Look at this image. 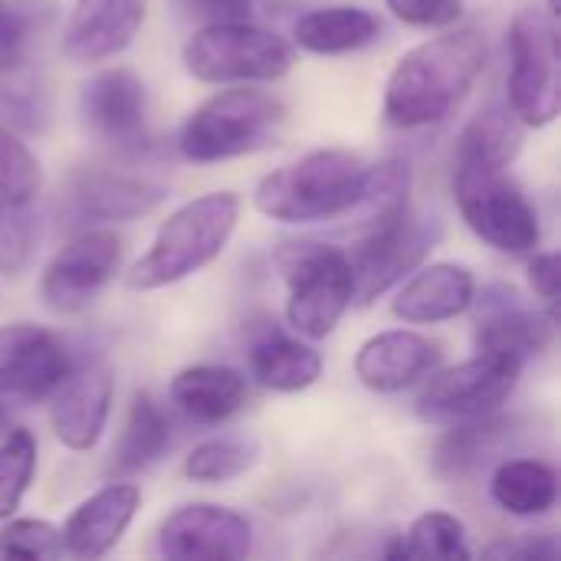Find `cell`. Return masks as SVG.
Returning a JSON list of instances; mask_svg holds the SVG:
<instances>
[{"mask_svg":"<svg viewBox=\"0 0 561 561\" xmlns=\"http://www.w3.org/2000/svg\"><path fill=\"white\" fill-rule=\"evenodd\" d=\"M36 473V437L23 427H10L0 437V519L20 510L23 493Z\"/></svg>","mask_w":561,"mask_h":561,"instance_id":"cell-31","label":"cell"},{"mask_svg":"<svg viewBox=\"0 0 561 561\" xmlns=\"http://www.w3.org/2000/svg\"><path fill=\"white\" fill-rule=\"evenodd\" d=\"M181 7L207 23H230V20H247L253 10V0H181Z\"/></svg>","mask_w":561,"mask_h":561,"instance_id":"cell-39","label":"cell"},{"mask_svg":"<svg viewBox=\"0 0 561 561\" xmlns=\"http://www.w3.org/2000/svg\"><path fill=\"white\" fill-rule=\"evenodd\" d=\"M477 345L480 352H506L516 355L519 362L542 355L552 345L556 335V319L546 312H536L523 302V296L506 286V283H493L483 289V296L477 299Z\"/></svg>","mask_w":561,"mask_h":561,"instance_id":"cell-16","label":"cell"},{"mask_svg":"<svg viewBox=\"0 0 561 561\" xmlns=\"http://www.w3.org/2000/svg\"><path fill=\"white\" fill-rule=\"evenodd\" d=\"M296 43L316 56H342L355 53L378 39L381 23L375 13L362 7H322L306 13L296 23Z\"/></svg>","mask_w":561,"mask_h":561,"instance_id":"cell-24","label":"cell"},{"mask_svg":"<svg viewBox=\"0 0 561 561\" xmlns=\"http://www.w3.org/2000/svg\"><path fill=\"white\" fill-rule=\"evenodd\" d=\"M237 217H240V201L230 191L204 194L184 204L161 224L151 250L131 266L125 279L128 289H141V293L161 289L214 263L224 253L237 227Z\"/></svg>","mask_w":561,"mask_h":561,"instance_id":"cell-3","label":"cell"},{"mask_svg":"<svg viewBox=\"0 0 561 561\" xmlns=\"http://www.w3.org/2000/svg\"><path fill=\"white\" fill-rule=\"evenodd\" d=\"M440 362V348L408 329L381 332L358 348L355 375L365 388L381 394H398L427 378Z\"/></svg>","mask_w":561,"mask_h":561,"instance_id":"cell-18","label":"cell"},{"mask_svg":"<svg viewBox=\"0 0 561 561\" xmlns=\"http://www.w3.org/2000/svg\"><path fill=\"white\" fill-rule=\"evenodd\" d=\"M76 368L69 348L43 325L10 322L0 329V394L36 401L49 398Z\"/></svg>","mask_w":561,"mask_h":561,"instance_id":"cell-14","label":"cell"},{"mask_svg":"<svg viewBox=\"0 0 561 561\" xmlns=\"http://www.w3.org/2000/svg\"><path fill=\"white\" fill-rule=\"evenodd\" d=\"M529 279H533V289L542 296L546 312L556 319V306H559V283H561L559 253H536V260L529 263Z\"/></svg>","mask_w":561,"mask_h":561,"instance_id":"cell-38","label":"cell"},{"mask_svg":"<svg viewBox=\"0 0 561 561\" xmlns=\"http://www.w3.org/2000/svg\"><path fill=\"white\" fill-rule=\"evenodd\" d=\"M145 20V0H76L62 53L72 62H99L122 53Z\"/></svg>","mask_w":561,"mask_h":561,"instance_id":"cell-19","label":"cell"},{"mask_svg":"<svg viewBox=\"0 0 561 561\" xmlns=\"http://www.w3.org/2000/svg\"><path fill=\"white\" fill-rule=\"evenodd\" d=\"M523 365L526 362L506 352H480L477 358H467L434 375L421 394L417 411L427 421H450V424L496 414L516 391Z\"/></svg>","mask_w":561,"mask_h":561,"instance_id":"cell-11","label":"cell"},{"mask_svg":"<svg viewBox=\"0 0 561 561\" xmlns=\"http://www.w3.org/2000/svg\"><path fill=\"white\" fill-rule=\"evenodd\" d=\"M276 263L289 283V325L306 339L332 335L355 296L348 253L329 243H289Z\"/></svg>","mask_w":561,"mask_h":561,"instance_id":"cell-6","label":"cell"},{"mask_svg":"<svg viewBox=\"0 0 561 561\" xmlns=\"http://www.w3.org/2000/svg\"><path fill=\"white\" fill-rule=\"evenodd\" d=\"M388 10L408 26H450L463 13V0H385Z\"/></svg>","mask_w":561,"mask_h":561,"instance_id":"cell-36","label":"cell"},{"mask_svg":"<svg viewBox=\"0 0 561 561\" xmlns=\"http://www.w3.org/2000/svg\"><path fill=\"white\" fill-rule=\"evenodd\" d=\"M138 503L141 493L135 483H108L82 500L62 529L66 552L76 559H102L105 552H112L131 526Z\"/></svg>","mask_w":561,"mask_h":561,"instance_id":"cell-20","label":"cell"},{"mask_svg":"<svg viewBox=\"0 0 561 561\" xmlns=\"http://www.w3.org/2000/svg\"><path fill=\"white\" fill-rule=\"evenodd\" d=\"M171 401L194 424H224L247 404V381L230 368L197 365L171 381Z\"/></svg>","mask_w":561,"mask_h":561,"instance_id":"cell-23","label":"cell"},{"mask_svg":"<svg viewBox=\"0 0 561 561\" xmlns=\"http://www.w3.org/2000/svg\"><path fill=\"white\" fill-rule=\"evenodd\" d=\"M253 546L250 523L224 506H184L178 510L158 536V552L164 559H247Z\"/></svg>","mask_w":561,"mask_h":561,"instance_id":"cell-15","label":"cell"},{"mask_svg":"<svg viewBox=\"0 0 561 561\" xmlns=\"http://www.w3.org/2000/svg\"><path fill=\"white\" fill-rule=\"evenodd\" d=\"M457 204L467 227L500 253H533L542 240L539 214L503 164L473 151H457Z\"/></svg>","mask_w":561,"mask_h":561,"instance_id":"cell-4","label":"cell"},{"mask_svg":"<svg viewBox=\"0 0 561 561\" xmlns=\"http://www.w3.org/2000/svg\"><path fill=\"white\" fill-rule=\"evenodd\" d=\"M368 171L358 154L319 148L266 174L253 194L260 214L283 224H319L352 214L365 201Z\"/></svg>","mask_w":561,"mask_h":561,"instance_id":"cell-2","label":"cell"},{"mask_svg":"<svg viewBox=\"0 0 561 561\" xmlns=\"http://www.w3.org/2000/svg\"><path fill=\"white\" fill-rule=\"evenodd\" d=\"M112 404V371L105 362H89L69 371L53 391V431L69 450H92L105 431Z\"/></svg>","mask_w":561,"mask_h":561,"instance_id":"cell-17","label":"cell"},{"mask_svg":"<svg viewBox=\"0 0 561 561\" xmlns=\"http://www.w3.org/2000/svg\"><path fill=\"white\" fill-rule=\"evenodd\" d=\"M388 559H470L467 529L450 513H424L414 519L408 536L388 549Z\"/></svg>","mask_w":561,"mask_h":561,"instance_id":"cell-29","label":"cell"},{"mask_svg":"<svg viewBox=\"0 0 561 561\" xmlns=\"http://www.w3.org/2000/svg\"><path fill=\"white\" fill-rule=\"evenodd\" d=\"M473 296H477V283L470 270L457 263H434L404 283L391 309L398 319L411 325H427V322H447L463 316L473 306Z\"/></svg>","mask_w":561,"mask_h":561,"instance_id":"cell-21","label":"cell"},{"mask_svg":"<svg viewBox=\"0 0 561 561\" xmlns=\"http://www.w3.org/2000/svg\"><path fill=\"white\" fill-rule=\"evenodd\" d=\"M510 421L503 417H473V421H460L454 424L434 447L431 454V470L440 480H463L473 470H480L490 454L500 447V440L506 437Z\"/></svg>","mask_w":561,"mask_h":561,"instance_id":"cell-26","label":"cell"},{"mask_svg":"<svg viewBox=\"0 0 561 561\" xmlns=\"http://www.w3.org/2000/svg\"><path fill=\"white\" fill-rule=\"evenodd\" d=\"M519 145H523V125H519L516 112L486 108L463 128L457 151H473V154H483L486 161L506 168L516 158Z\"/></svg>","mask_w":561,"mask_h":561,"instance_id":"cell-30","label":"cell"},{"mask_svg":"<svg viewBox=\"0 0 561 561\" xmlns=\"http://www.w3.org/2000/svg\"><path fill=\"white\" fill-rule=\"evenodd\" d=\"M164 197V184L151 178H138L102 164H79L62 178L53 210L66 227L118 224L151 214Z\"/></svg>","mask_w":561,"mask_h":561,"instance_id":"cell-9","label":"cell"},{"mask_svg":"<svg viewBox=\"0 0 561 561\" xmlns=\"http://www.w3.org/2000/svg\"><path fill=\"white\" fill-rule=\"evenodd\" d=\"M118 260L122 240L112 230H82L79 237H72L43 270L39 296L46 309L59 316L82 312L115 276Z\"/></svg>","mask_w":561,"mask_h":561,"instance_id":"cell-13","label":"cell"},{"mask_svg":"<svg viewBox=\"0 0 561 561\" xmlns=\"http://www.w3.org/2000/svg\"><path fill=\"white\" fill-rule=\"evenodd\" d=\"M56 20V0H0V79L13 76Z\"/></svg>","mask_w":561,"mask_h":561,"instance_id":"cell-28","label":"cell"},{"mask_svg":"<svg viewBox=\"0 0 561 561\" xmlns=\"http://www.w3.org/2000/svg\"><path fill=\"white\" fill-rule=\"evenodd\" d=\"M79 112L92 138L118 154H145L154 141L148 131V99L145 82L135 69L115 66L102 69L82 85Z\"/></svg>","mask_w":561,"mask_h":561,"instance_id":"cell-12","label":"cell"},{"mask_svg":"<svg viewBox=\"0 0 561 561\" xmlns=\"http://www.w3.org/2000/svg\"><path fill=\"white\" fill-rule=\"evenodd\" d=\"M184 66L201 82H273L289 72L293 49L283 36L247 20L207 23L184 46Z\"/></svg>","mask_w":561,"mask_h":561,"instance_id":"cell-7","label":"cell"},{"mask_svg":"<svg viewBox=\"0 0 561 561\" xmlns=\"http://www.w3.org/2000/svg\"><path fill=\"white\" fill-rule=\"evenodd\" d=\"M483 556L503 561H556L559 542L552 536H519V539H503V542L486 546Z\"/></svg>","mask_w":561,"mask_h":561,"instance_id":"cell-37","label":"cell"},{"mask_svg":"<svg viewBox=\"0 0 561 561\" xmlns=\"http://www.w3.org/2000/svg\"><path fill=\"white\" fill-rule=\"evenodd\" d=\"M510 105L526 125L556 122L559 92V33L556 16L519 10L510 26Z\"/></svg>","mask_w":561,"mask_h":561,"instance_id":"cell-8","label":"cell"},{"mask_svg":"<svg viewBox=\"0 0 561 561\" xmlns=\"http://www.w3.org/2000/svg\"><path fill=\"white\" fill-rule=\"evenodd\" d=\"M483 66L486 36L477 26L450 30L414 46L388 79L385 118L398 128H427L444 122L463 102Z\"/></svg>","mask_w":561,"mask_h":561,"instance_id":"cell-1","label":"cell"},{"mask_svg":"<svg viewBox=\"0 0 561 561\" xmlns=\"http://www.w3.org/2000/svg\"><path fill=\"white\" fill-rule=\"evenodd\" d=\"M33 240H36L33 207L26 201L0 197V273L16 276L30 263Z\"/></svg>","mask_w":561,"mask_h":561,"instance_id":"cell-33","label":"cell"},{"mask_svg":"<svg viewBox=\"0 0 561 561\" xmlns=\"http://www.w3.org/2000/svg\"><path fill=\"white\" fill-rule=\"evenodd\" d=\"M7 431H10V411H7V408L0 404V437H3Z\"/></svg>","mask_w":561,"mask_h":561,"instance_id":"cell-40","label":"cell"},{"mask_svg":"<svg viewBox=\"0 0 561 561\" xmlns=\"http://www.w3.org/2000/svg\"><path fill=\"white\" fill-rule=\"evenodd\" d=\"M286 108L263 89H227L207 99L178 135V148L194 164H214L263 148Z\"/></svg>","mask_w":561,"mask_h":561,"instance_id":"cell-5","label":"cell"},{"mask_svg":"<svg viewBox=\"0 0 561 561\" xmlns=\"http://www.w3.org/2000/svg\"><path fill=\"white\" fill-rule=\"evenodd\" d=\"M39 184H43V174H39V161L33 158V151L10 131H0V197L33 204L39 194Z\"/></svg>","mask_w":561,"mask_h":561,"instance_id":"cell-34","label":"cell"},{"mask_svg":"<svg viewBox=\"0 0 561 561\" xmlns=\"http://www.w3.org/2000/svg\"><path fill=\"white\" fill-rule=\"evenodd\" d=\"M273 325L266 322L260 329V335H253V342H250V371L270 391H283V394L306 391L309 385H316V378L322 371V358H319V352L312 345H302V342L283 335L279 329H273Z\"/></svg>","mask_w":561,"mask_h":561,"instance_id":"cell-22","label":"cell"},{"mask_svg":"<svg viewBox=\"0 0 561 561\" xmlns=\"http://www.w3.org/2000/svg\"><path fill=\"white\" fill-rule=\"evenodd\" d=\"M260 457V447L253 440H207L191 450L184 460V473L194 483H224L240 473H247Z\"/></svg>","mask_w":561,"mask_h":561,"instance_id":"cell-32","label":"cell"},{"mask_svg":"<svg viewBox=\"0 0 561 561\" xmlns=\"http://www.w3.org/2000/svg\"><path fill=\"white\" fill-rule=\"evenodd\" d=\"M493 503L519 519L546 516L559 496V477L542 460H506L490 480Z\"/></svg>","mask_w":561,"mask_h":561,"instance_id":"cell-25","label":"cell"},{"mask_svg":"<svg viewBox=\"0 0 561 561\" xmlns=\"http://www.w3.org/2000/svg\"><path fill=\"white\" fill-rule=\"evenodd\" d=\"M437 233H440L437 224L414 217L408 207L391 217L371 220L368 233L348 253L352 283H355L352 302L368 306L381 293H388L398 279H404L411 270H417L421 260L431 253Z\"/></svg>","mask_w":561,"mask_h":561,"instance_id":"cell-10","label":"cell"},{"mask_svg":"<svg viewBox=\"0 0 561 561\" xmlns=\"http://www.w3.org/2000/svg\"><path fill=\"white\" fill-rule=\"evenodd\" d=\"M62 552H66L62 533L49 523H39V519H16L0 533V556L3 559L39 561L59 559Z\"/></svg>","mask_w":561,"mask_h":561,"instance_id":"cell-35","label":"cell"},{"mask_svg":"<svg viewBox=\"0 0 561 561\" xmlns=\"http://www.w3.org/2000/svg\"><path fill=\"white\" fill-rule=\"evenodd\" d=\"M168 444H171L168 417L161 414V408L148 394H135L128 417H125V427H122V437L112 450L108 470L115 477L138 473V470L151 467L168 450Z\"/></svg>","mask_w":561,"mask_h":561,"instance_id":"cell-27","label":"cell"}]
</instances>
